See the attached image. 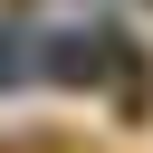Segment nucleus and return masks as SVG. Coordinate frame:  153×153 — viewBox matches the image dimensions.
<instances>
[{
    "instance_id": "obj_1",
    "label": "nucleus",
    "mask_w": 153,
    "mask_h": 153,
    "mask_svg": "<svg viewBox=\"0 0 153 153\" xmlns=\"http://www.w3.org/2000/svg\"><path fill=\"white\" fill-rule=\"evenodd\" d=\"M19 67H29V48H19L10 29H0V86H19Z\"/></svg>"
}]
</instances>
